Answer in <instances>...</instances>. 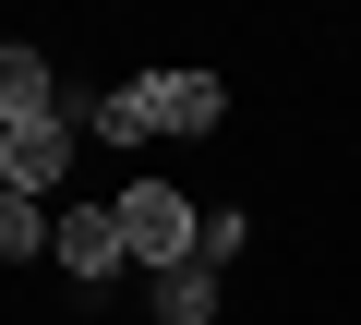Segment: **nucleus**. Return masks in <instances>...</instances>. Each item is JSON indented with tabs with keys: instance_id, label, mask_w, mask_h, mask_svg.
<instances>
[{
	"instance_id": "obj_1",
	"label": "nucleus",
	"mask_w": 361,
	"mask_h": 325,
	"mask_svg": "<svg viewBox=\"0 0 361 325\" xmlns=\"http://www.w3.org/2000/svg\"><path fill=\"white\" fill-rule=\"evenodd\" d=\"M109 217H121V253H133V265H157V277H169V265H193V241H205V217L180 205L169 181H133Z\"/></svg>"
},
{
	"instance_id": "obj_2",
	"label": "nucleus",
	"mask_w": 361,
	"mask_h": 325,
	"mask_svg": "<svg viewBox=\"0 0 361 325\" xmlns=\"http://www.w3.org/2000/svg\"><path fill=\"white\" fill-rule=\"evenodd\" d=\"M73 181V109H37V121H0V193H61Z\"/></svg>"
},
{
	"instance_id": "obj_3",
	"label": "nucleus",
	"mask_w": 361,
	"mask_h": 325,
	"mask_svg": "<svg viewBox=\"0 0 361 325\" xmlns=\"http://www.w3.org/2000/svg\"><path fill=\"white\" fill-rule=\"evenodd\" d=\"M49 253H61V265H73L85 289L133 265V253H121V217H109V205H49Z\"/></svg>"
},
{
	"instance_id": "obj_4",
	"label": "nucleus",
	"mask_w": 361,
	"mask_h": 325,
	"mask_svg": "<svg viewBox=\"0 0 361 325\" xmlns=\"http://www.w3.org/2000/svg\"><path fill=\"white\" fill-rule=\"evenodd\" d=\"M157 85V133H217L229 121V85L217 73H145Z\"/></svg>"
},
{
	"instance_id": "obj_5",
	"label": "nucleus",
	"mask_w": 361,
	"mask_h": 325,
	"mask_svg": "<svg viewBox=\"0 0 361 325\" xmlns=\"http://www.w3.org/2000/svg\"><path fill=\"white\" fill-rule=\"evenodd\" d=\"M217 289H229V277H217L205 253L169 265V277H157V325H217Z\"/></svg>"
},
{
	"instance_id": "obj_6",
	"label": "nucleus",
	"mask_w": 361,
	"mask_h": 325,
	"mask_svg": "<svg viewBox=\"0 0 361 325\" xmlns=\"http://www.w3.org/2000/svg\"><path fill=\"white\" fill-rule=\"evenodd\" d=\"M37 109H61V73L37 49H0V121H37Z\"/></svg>"
},
{
	"instance_id": "obj_7",
	"label": "nucleus",
	"mask_w": 361,
	"mask_h": 325,
	"mask_svg": "<svg viewBox=\"0 0 361 325\" xmlns=\"http://www.w3.org/2000/svg\"><path fill=\"white\" fill-rule=\"evenodd\" d=\"M85 121H97V145H157V85H121V97H97Z\"/></svg>"
},
{
	"instance_id": "obj_8",
	"label": "nucleus",
	"mask_w": 361,
	"mask_h": 325,
	"mask_svg": "<svg viewBox=\"0 0 361 325\" xmlns=\"http://www.w3.org/2000/svg\"><path fill=\"white\" fill-rule=\"evenodd\" d=\"M25 253H49V205L37 193H0V265H25Z\"/></svg>"
},
{
	"instance_id": "obj_9",
	"label": "nucleus",
	"mask_w": 361,
	"mask_h": 325,
	"mask_svg": "<svg viewBox=\"0 0 361 325\" xmlns=\"http://www.w3.org/2000/svg\"><path fill=\"white\" fill-rule=\"evenodd\" d=\"M241 241H253V229H241V217H205V241H193V253H205V265H217V277H229V265H241Z\"/></svg>"
}]
</instances>
